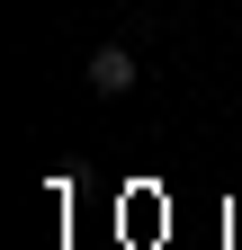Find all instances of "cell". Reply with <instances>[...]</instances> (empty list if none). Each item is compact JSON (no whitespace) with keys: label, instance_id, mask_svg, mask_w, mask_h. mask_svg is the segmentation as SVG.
<instances>
[{"label":"cell","instance_id":"1","mask_svg":"<svg viewBox=\"0 0 242 250\" xmlns=\"http://www.w3.org/2000/svg\"><path fill=\"white\" fill-rule=\"evenodd\" d=\"M81 81H90V99H126V89L144 81V72H135V45H126V36L90 45V62H81Z\"/></svg>","mask_w":242,"mask_h":250}]
</instances>
